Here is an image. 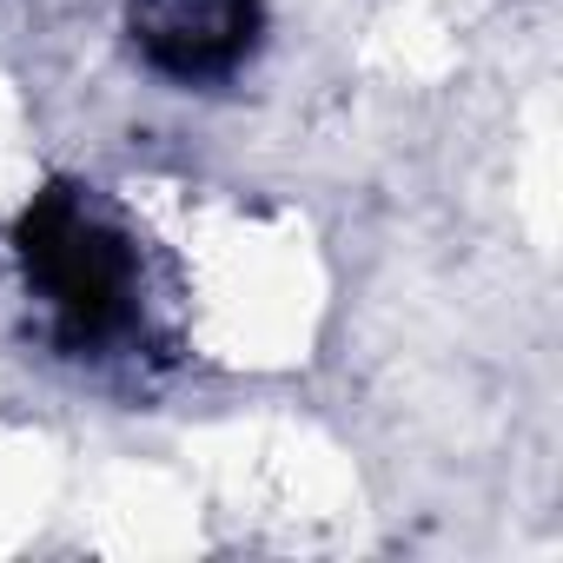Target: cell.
Wrapping results in <instances>:
<instances>
[{
	"mask_svg": "<svg viewBox=\"0 0 563 563\" xmlns=\"http://www.w3.org/2000/svg\"><path fill=\"white\" fill-rule=\"evenodd\" d=\"M14 258L60 352L113 358L146 332L140 239L93 186H41L14 219Z\"/></svg>",
	"mask_w": 563,
	"mask_h": 563,
	"instance_id": "1",
	"label": "cell"
},
{
	"mask_svg": "<svg viewBox=\"0 0 563 563\" xmlns=\"http://www.w3.org/2000/svg\"><path fill=\"white\" fill-rule=\"evenodd\" d=\"M120 27L159 87L219 93L265 47V0H120Z\"/></svg>",
	"mask_w": 563,
	"mask_h": 563,
	"instance_id": "2",
	"label": "cell"
}]
</instances>
